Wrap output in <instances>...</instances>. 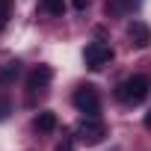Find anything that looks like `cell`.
Returning <instances> with one entry per match:
<instances>
[{
  "mask_svg": "<svg viewBox=\"0 0 151 151\" xmlns=\"http://www.w3.org/2000/svg\"><path fill=\"white\" fill-rule=\"evenodd\" d=\"M110 59H113V47L104 45V42H92V45L83 50V62H86V68H92V71H101Z\"/></svg>",
  "mask_w": 151,
  "mask_h": 151,
  "instance_id": "cell-3",
  "label": "cell"
},
{
  "mask_svg": "<svg viewBox=\"0 0 151 151\" xmlns=\"http://www.w3.org/2000/svg\"><path fill=\"white\" fill-rule=\"evenodd\" d=\"M139 3H142V0H113V3H107V12H113V15H124V12H133Z\"/></svg>",
  "mask_w": 151,
  "mask_h": 151,
  "instance_id": "cell-9",
  "label": "cell"
},
{
  "mask_svg": "<svg viewBox=\"0 0 151 151\" xmlns=\"http://www.w3.org/2000/svg\"><path fill=\"white\" fill-rule=\"evenodd\" d=\"M142 124H145V127H148V130H151V110H148V113H145V119H142Z\"/></svg>",
  "mask_w": 151,
  "mask_h": 151,
  "instance_id": "cell-14",
  "label": "cell"
},
{
  "mask_svg": "<svg viewBox=\"0 0 151 151\" xmlns=\"http://www.w3.org/2000/svg\"><path fill=\"white\" fill-rule=\"evenodd\" d=\"M18 71H21V62L18 59H9L3 68H0V86H6V83H12L15 77H18Z\"/></svg>",
  "mask_w": 151,
  "mask_h": 151,
  "instance_id": "cell-8",
  "label": "cell"
},
{
  "mask_svg": "<svg viewBox=\"0 0 151 151\" xmlns=\"http://www.w3.org/2000/svg\"><path fill=\"white\" fill-rule=\"evenodd\" d=\"M71 6H74V9H77V12H83V9L89 6V0H71Z\"/></svg>",
  "mask_w": 151,
  "mask_h": 151,
  "instance_id": "cell-12",
  "label": "cell"
},
{
  "mask_svg": "<svg viewBox=\"0 0 151 151\" xmlns=\"http://www.w3.org/2000/svg\"><path fill=\"white\" fill-rule=\"evenodd\" d=\"M50 77H53L50 65H36V68L27 74V92H30V95H36V92H45V89L50 86Z\"/></svg>",
  "mask_w": 151,
  "mask_h": 151,
  "instance_id": "cell-5",
  "label": "cell"
},
{
  "mask_svg": "<svg viewBox=\"0 0 151 151\" xmlns=\"http://www.w3.org/2000/svg\"><path fill=\"white\" fill-rule=\"evenodd\" d=\"M74 107H77L80 113H86V116H98L101 113V98H98V89L95 86H77V92H74Z\"/></svg>",
  "mask_w": 151,
  "mask_h": 151,
  "instance_id": "cell-2",
  "label": "cell"
},
{
  "mask_svg": "<svg viewBox=\"0 0 151 151\" xmlns=\"http://www.w3.org/2000/svg\"><path fill=\"white\" fill-rule=\"evenodd\" d=\"M127 36H130V45L133 47H148L151 45V27L142 24V21H133L127 27Z\"/></svg>",
  "mask_w": 151,
  "mask_h": 151,
  "instance_id": "cell-6",
  "label": "cell"
},
{
  "mask_svg": "<svg viewBox=\"0 0 151 151\" xmlns=\"http://www.w3.org/2000/svg\"><path fill=\"white\" fill-rule=\"evenodd\" d=\"M77 133H80V142H86V145H98V142L107 136V127H104V122H101L98 116H86V122L77 127Z\"/></svg>",
  "mask_w": 151,
  "mask_h": 151,
  "instance_id": "cell-4",
  "label": "cell"
},
{
  "mask_svg": "<svg viewBox=\"0 0 151 151\" xmlns=\"http://www.w3.org/2000/svg\"><path fill=\"white\" fill-rule=\"evenodd\" d=\"M9 6H12L9 0H0V24H3V21L9 18Z\"/></svg>",
  "mask_w": 151,
  "mask_h": 151,
  "instance_id": "cell-11",
  "label": "cell"
},
{
  "mask_svg": "<svg viewBox=\"0 0 151 151\" xmlns=\"http://www.w3.org/2000/svg\"><path fill=\"white\" fill-rule=\"evenodd\" d=\"M148 92H151V80L145 77V74H133V77H127L124 83L116 86V98L122 104H130V107L142 104L148 98Z\"/></svg>",
  "mask_w": 151,
  "mask_h": 151,
  "instance_id": "cell-1",
  "label": "cell"
},
{
  "mask_svg": "<svg viewBox=\"0 0 151 151\" xmlns=\"http://www.w3.org/2000/svg\"><path fill=\"white\" fill-rule=\"evenodd\" d=\"M42 12H47V15L59 18V15L65 12V0H42Z\"/></svg>",
  "mask_w": 151,
  "mask_h": 151,
  "instance_id": "cell-10",
  "label": "cell"
},
{
  "mask_svg": "<svg viewBox=\"0 0 151 151\" xmlns=\"http://www.w3.org/2000/svg\"><path fill=\"white\" fill-rule=\"evenodd\" d=\"M36 130L39 133H53L56 130V113H50V110H42L39 116H36Z\"/></svg>",
  "mask_w": 151,
  "mask_h": 151,
  "instance_id": "cell-7",
  "label": "cell"
},
{
  "mask_svg": "<svg viewBox=\"0 0 151 151\" xmlns=\"http://www.w3.org/2000/svg\"><path fill=\"white\" fill-rule=\"evenodd\" d=\"M56 151H74V145H71V142H59V148H56Z\"/></svg>",
  "mask_w": 151,
  "mask_h": 151,
  "instance_id": "cell-13",
  "label": "cell"
}]
</instances>
